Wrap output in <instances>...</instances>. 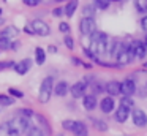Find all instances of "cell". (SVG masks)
Segmentation results:
<instances>
[{"instance_id": "cell-21", "label": "cell", "mask_w": 147, "mask_h": 136, "mask_svg": "<svg viewBox=\"0 0 147 136\" xmlns=\"http://www.w3.org/2000/svg\"><path fill=\"white\" fill-rule=\"evenodd\" d=\"M0 136H13L11 128H10V123H8V122L0 123Z\"/></svg>"}, {"instance_id": "cell-28", "label": "cell", "mask_w": 147, "mask_h": 136, "mask_svg": "<svg viewBox=\"0 0 147 136\" xmlns=\"http://www.w3.org/2000/svg\"><path fill=\"white\" fill-rule=\"evenodd\" d=\"M27 136H45V133L38 127H30L29 131H27Z\"/></svg>"}, {"instance_id": "cell-18", "label": "cell", "mask_w": 147, "mask_h": 136, "mask_svg": "<svg viewBox=\"0 0 147 136\" xmlns=\"http://www.w3.org/2000/svg\"><path fill=\"white\" fill-rule=\"evenodd\" d=\"M78 5H79V3H78V0H70V2L67 3V6H65V14L68 16V18H71V16L74 14V11H76L78 9Z\"/></svg>"}, {"instance_id": "cell-6", "label": "cell", "mask_w": 147, "mask_h": 136, "mask_svg": "<svg viewBox=\"0 0 147 136\" xmlns=\"http://www.w3.org/2000/svg\"><path fill=\"white\" fill-rule=\"evenodd\" d=\"M128 51H130L131 54H133V57H136V59H144L146 57V52H147V47L144 43H141V41H133V43L128 46Z\"/></svg>"}, {"instance_id": "cell-34", "label": "cell", "mask_w": 147, "mask_h": 136, "mask_svg": "<svg viewBox=\"0 0 147 136\" xmlns=\"http://www.w3.org/2000/svg\"><path fill=\"white\" fill-rule=\"evenodd\" d=\"M59 30H60L62 33H68V32H70V24H68V22H60V24H59Z\"/></svg>"}, {"instance_id": "cell-24", "label": "cell", "mask_w": 147, "mask_h": 136, "mask_svg": "<svg viewBox=\"0 0 147 136\" xmlns=\"http://www.w3.org/2000/svg\"><path fill=\"white\" fill-rule=\"evenodd\" d=\"M35 117L38 119V122H40V125L43 127V128L46 130V133H51V127H49V123H48V120L45 119V116H41V114H35Z\"/></svg>"}, {"instance_id": "cell-39", "label": "cell", "mask_w": 147, "mask_h": 136, "mask_svg": "<svg viewBox=\"0 0 147 136\" xmlns=\"http://www.w3.org/2000/svg\"><path fill=\"white\" fill-rule=\"evenodd\" d=\"M24 32H26V33H29V35H35V32H33V28H32V25H26V27H24Z\"/></svg>"}, {"instance_id": "cell-37", "label": "cell", "mask_w": 147, "mask_h": 136, "mask_svg": "<svg viewBox=\"0 0 147 136\" xmlns=\"http://www.w3.org/2000/svg\"><path fill=\"white\" fill-rule=\"evenodd\" d=\"M19 112L22 114L24 117H32V116H35V114H33V111H30V109H21Z\"/></svg>"}, {"instance_id": "cell-25", "label": "cell", "mask_w": 147, "mask_h": 136, "mask_svg": "<svg viewBox=\"0 0 147 136\" xmlns=\"http://www.w3.org/2000/svg\"><path fill=\"white\" fill-rule=\"evenodd\" d=\"M134 6L139 13H147V0H134Z\"/></svg>"}, {"instance_id": "cell-27", "label": "cell", "mask_w": 147, "mask_h": 136, "mask_svg": "<svg viewBox=\"0 0 147 136\" xmlns=\"http://www.w3.org/2000/svg\"><path fill=\"white\" fill-rule=\"evenodd\" d=\"M93 6L98 9H108L109 8V0H93Z\"/></svg>"}, {"instance_id": "cell-35", "label": "cell", "mask_w": 147, "mask_h": 136, "mask_svg": "<svg viewBox=\"0 0 147 136\" xmlns=\"http://www.w3.org/2000/svg\"><path fill=\"white\" fill-rule=\"evenodd\" d=\"M22 2L26 3L27 6H36L40 2H41V0H22Z\"/></svg>"}, {"instance_id": "cell-48", "label": "cell", "mask_w": 147, "mask_h": 136, "mask_svg": "<svg viewBox=\"0 0 147 136\" xmlns=\"http://www.w3.org/2000/svg\"><path fill=\"white\" fill-rule=\"evenodd\" d=\"M3 2H7V0H3Z\"/></svg>"}, {"instance_id": "cell-14", "label": "cell", "mask_w": 147, "mask_h": 136, "mask_svg": "<svg viewBox=\"0 0 147 136\" xmlns=\"http://www.w3.org/2000/svg\"><path fill=\"white\" fill-rule=\"evenodd\" d=\"M82 104L87 111H92L96 108V97L95 95H84L82 98Z\"/></svg>"}, {"instance_id": "cell-13", "label": "cell", "mask_w": 147, "mask_h": 136, "mask_svg": "<svg viewBox=\"0 0 147 136\" xmlns=\"http://www.w3.org/2000/svg\"><path fill=\"white\" fill-rule=\"evenodd\" d=\"M100 109H101V112L109 114L112 109H114V98L112 97H105L101 100V103H100Z\"/></svg>"}, {"instance_id": "cell-36", "label": "cell", "mask_w": 147, "mask_h": 136, "mask_svg": "<svg viewBox=\"0 0 147 136\" xmlns=\"http://www.w3.org/2000/svg\"><path fill=\"white\" fill-rule=\"evenodd\" d=\"M63 13H65V9H63V8H54V9H52V14H54L55 18H59V16H62Z\"/></svg>"}, {"instance_id": "cell-19", "label": "cell", "mask_w": 147, "mask_h": 136, "mask_svg": "<svg viewBox=\"0 0 147 136\" xmlns=\"http://www.w3.org/2000/svg\"><path fill=\"white\" fill-rule=\"evenodd\" d=\"M35 62L38 63V65H43V63L46 62V52L43 47H36L35 49Z\"/></svg>"}, {"instance_id": "cell-17", "label": "cell", "mask_w": 147, "mask_h": 136, "mask_svg": "<svg viewBox=\"0 0 147 136\" xmlns=\"http://www.w3.org/2000/svg\"><path fill=\"white\" fill-rule=\"evenodd\" d=\"M73 133H74V136H89V133H87V127H86L84 122H76L74 123Z\"/></svg>"}, {"instance_id": "cell-41", "label": "cell", "mask_w": 147, "mask_h": 136, "mask_svg": "<svg viewBox=\"0 0 147 136\" xmlns=\"http://www.w3.org/2000/svg\"><path fill=\"white\" fill-rule=\"evenodd\" d=\"M48 51L54 54V52H57V47H55V46H49V47H48Z\"/></svg>"}, {"instance_id": "cell-38", "label": "cell", "mask_w": 147, "mask_h": 136, "mask_svg": "<svg viewBox=\"0 0 147 136\" xmlns=\"http://www.w3.org/2000/svg\"><path fill=\"white\" fill-rule=\"evenodd\" d=\"M141 27H142V30L147 32V14L144 16L142 19H141Z\"/></svg>"}, {"instance_id": "cell-45", "label": "cell", "mask_w": 147, "mask_h": 136, "mask_svg": "<svg viewBox=\"0 0 147 136\" xmlns=\"http://www.w3.org/2000/svg\"><path fill=\"white\" fill-rule=\"evenodd\" d=\"M2 11H3V9H2V8H0V16H2Z\"/></svg>"}, {"instance_id": "cell-26", "label": "cell", "mask_w": 147, "mask_h": 136, "mask_svg": "<svg viewBox=\"0 0 147 136\" xmlns=\"http://www.w3.org/2000/svg\"><path fill=\"white\" fill-rule=\"evenodd\" d=\"M82 14H84V18H93V16H95V6L86 5L82 8Z\"/></svg>"}, {"instance_id": "cell-46", "label": "cell", "mask_w": 147, "mask_h": 136, "mask_svg": "<svg viewBox=\"0 0 147 136\" xmlns=\"http://www.w3.org/2000/svg\"><path fill=\"white\" fill-rule=\"evenodd\" d=\"M109 2H119V0H109Z\"/></svg>"}, {"instance_id": "cell-20", "label": "cell", "mask_w": 147, "mask_h": 136, "mask_svg": "<svg viewBox=\"0 0 147 136\" xmlns=\"http://www.w3.org/2000/svg\"><path fill=\"white\" fill-rule=\"evenodd\" d=\"M90 120H92L93 127H95L96 130H100V131H106V130H108V123H106V122H103V120L95 119V117H92Z\"/></svg>"}, {"instance_id": "cell-11", "label": "cell", "mask_w": 147, "mask_h": 136, "mask_svg": "<svg viewBox=\"0 0 147 136\" xmlns=\"http://www.w3.org/2000/svg\"><path fill=\"white\" fill-rule=\"evenodd\" d=\"M30 66H32V60L24 59V60H21V62H18L16 65H14V71H16L18 74H26L30 70Z\"/></svg>"}, {"instance_id": "cell-16", "label": "cell", "mask_w": 147, "mask_h": 136, "mask_svg": "<svg viewBox=\"0 0 147 136\" xmlns=\"http://www.w3.org/2000/svg\"><path fill=\"white\" fill-rule=\"evenodd\" d=\"M68 90H70V87H68V84L65 81L57 82V84H55V87H54V93L57 95V97H65Z\"/></svg>"}, {"instance_id": "cell-30", "label": "cell", "mask_w": 147, "mask_h": 136, "mask_svg": "<svg viewBox=\"0 0 147 136\" xmlns=\"http://www.w3.org/2000/svg\"><path fill=\"white\" fill-rule=\"evenodd\" d=\"M0 49H2V51L11 49V41L7 40V38H2V37H0Z\"/></svg>"}, {"instance_id": "cell-33", "label": "cell", "mask_w": 147, "mask_h": 136, "mask_svg": "<svg viewBox=\"0 0 147 136\" xmlns=\"http://www.w3.org/2000/svg\"><path fill=\"white\" fill-rule=\"evenodd\" d=\"M63 43H65V46H67L68 49H73L74 47V40L70 37V35H67V37L63 38Z\"/></svg>"}, {"instance_id": "cell-32", "label": "cell", "mask_w": 147, "mask_h": 136, "mask_svg": "<svg viewBox=\"0 0 147 136\" xmlns=\"http://www.w3.org/2000/svg\"><path fill=\"white\" fill-rule=\"evenodd\" d=\"M16 63L13 60H5V62H0V70H7V68H14Z\"/></svg>"}, {"instance_id": "cell-31", "label": "cell", "mask_w": 147, "mask_h": 136, "mask_svg": "<svg viewBox=\"0 0 147 136\" xmlns=\"http://www.w3.org/2000/svg\"><path fill=\"white\" fill-rule=\"evenodd\" d=\"M74 123H76V120H70V119H67V120H63V122H62V127H63V130H70V131H73Z\"/></svg>"}, {"instance_id": "cell-22", "label": "cell", "mask_w": 147, "mask_h": 136, "mask_svg": "<svg viewBox=\"0 0 147 136\" xmlns=\"http://www.w3.org/2000/svg\"><path fill=\"white\" fill-rule=\"evenodd\" d=\"M120 106L127 108V109H133V108H134V101H133V98H131V97H122V100H120Z\"/></svg>"}, {"instance_id": "cell-3", "label": "cell", "mask_w": 147, "mask_h": 136, "mask_svg": "<svg viewBox=\"0 0 147 136\" xmlns=\"http://www.w3.org/2000/svg\"><path fill=\"white\" fill-rule=\"evenodd\" d=\"M54 92V79L51 76L43 79L41 85H40V92H38V100L40 103H48L51 100V95Z\"/></svg>"}, {"instance_id": "cell-23", "label": "cell", "mask_w": 147, "mask_h": 136, "mask_svg": "<svg viewBox=\"0 0 147 136\" xmlns=\"http://www.w3.org/2000/svg\"><path fill=\"white\" fill-rule=\"evenodd\" d=\"M13 103H14V98L13 97L0 93V106H10V104H13Z\"/></svg>"}, {"instance_id": "cell-29", "label": "cell", "mask_w": 147, "mask_h": 136, "mask_svg": "<svg viewBox=\"0 0 147 136\" xmlns=\"http://www.w3.org/2000/svg\"><path fill=\"white\" fill-rule=\"evenodd\" d=\"M8 95H10V97H13V98H22V97H24L22 92L18 90V89H14V87H10V89H8Z\"/></svg>"}, {"instance_id": "cell-42", "label": "cell", "mask_w": 147, "mask_h": 136, "mask_svg": "<svg viewBox=\"0 0 147 136\" xmlns=\"http://www.w3.org/2000/svg\"><path fill=\"white\" fill-rule=\"evenodd\" d=\"M3 24V18H2V16H0V25Z\"/></svg>"}, {"instance_id": "cell-9", "label": "cell", "mask_w": 147, "mask_h": 136, "mask_svg": "<svg viewBox=\"0 0 147 136\" xmlns=\"http://www.w3.org/2000/svg\"><path fill=\"white\" fill-rule=\"evenodd\" d=\"M134 90H136V85L131 79H125V81L120 82V93L123 97H131L134 93Z\"/></svg>"}, {"instance_id": "cell-7", "label": "cell", "mask_w": 147, "mask_h": 136, "mask_svg": "<svg viewBox=\"0 0 147 136\" xmlns=\"http://www.w3.org/2000/svg\"><path fill=\"white\" fill-rule=\"evenodd\" d=\"M87 82L86 81H79L76 82V84H73L70 87V92H71V97L73 98H84V95H86V90H87Z\"/></svg>"}, {"instance_id": "cell-1", "label": "cell", "mask_w": 147, "mask_h": 136, "mask_svg": "<svg viewBox=\"0 0 147 136\" xmlns=\"http://www.w3.org/2000/svg\"><path fill=\"white\" fill-rule=\"evenodd\" d=\"M108 35L103 33V32H95V33L90 35V47L89 49L92 51L95 55H100V54L108 52Z\"/></svg>"}, {"instance_id": "cell-2", "label": "cell", "mask_w": 147, "mask_h": 136, "mask_svg": "<svg viewBox=\"0 0 147 136\" xmlns=\"http://www.w3.org/2000/svg\"><path fill=\"white\" fill-rule=\"evenodd\" d=\"M10 128H11V133L13 136H19V135H24V133L29 131L30 128V120L29 117H16V119L10 120Z\"/></svg>"}, {"instance_id": "cell-12", "label": "cell", "mask_w": 147, "mask_h": 136, "mask_svg": "<svg viewBox=\"0 0 147 136\" xmlns=\"http://www.w3.org/2000/svg\"><path fill=\"white\" fill-rule=\"evenodd\" d=\"M105 90L108 92V95L115 97V95H120V82L119 81H109L105 85Z\"/></svg>"}, {"instance_id": "cell-5", "label": "cell", "mask_w": 147, "mask_h": 136, "mask_svg": "<svg viewBox=\"0 0 147 136\" xmlns=\"http://www.w3.org/2000/svg\"><path fill=\"white\" fill-rule=\"evenodd\" d=\"M30 25H32L35 35H38V37H48V35L51 33L49 24H46V22L41 21V19H33V21L30 22Z\"/></svg>"}, {"instance_id": "cell-15", "label": "cell", "mask_w": 147, "mask_h": 136, "mask_svg": "<svg viewBox=\"0 0 147 136\" xmlns=\"http://www.w3.org/2000/svg\"><path fill=\"white\" fill-rule=\"evenodd\" d=\"M128 116H130V109H127V108H123V106L117 108V111H115V120H117L119 123H123L125 120L128 119Z\"/></svg>"}, {"instance_id": "cell-43", "label": "cell", "mask_w": 147, "mask_h": 136, "mask_svg": "<svg viewBox=\"0 0 147 136\" xmlns=\"http://www.w3.org/2000/svg\"><path fill=\"white\" fill-rule=\"evenodd\" d=\"M144 44H146V47H147V35H146V41H144Z\"/></svg>"}, {"instance_id": "cell-47", "label": "cell", "mask_w": 147, "mask_h": 136, "mask_svg": "<svg viewBox=\"0 0 147 136\" xmlns=\"http://www.w3.org/2000/svg\"><path fill=\"white\" fill-rule=\"evenodd\" d=\"M59 136H63V135H59Z\"/></svg>"}, {"instance_id": "cell-8", "label": "cell", "mask_w": 147, "mask_h": 136, "mask_svg": "<svg viewBox=\"0 0 147 136\" xmlns=\"http://www.w3.org/2000/svg\"><path fill=\"white\" fill-rule=\"evenodd\" d=\"M131 117H133V123L136 127H146L147 125V114L142 109H138V108L133 109Z\"/></svg>"}, {"instance_id": "cell-10", "label": "cell", "mask_w": 147, "mask_h": 136, "mask_svg": "<svg viewBox=\"0 0 147 136\" xmlns=\"http://www.w3.org/2000/svg\"><path fill=\"white\" fill-rule=\"evenodd\" d=\"M18 35H19V28L14 27V25H8V27H5L3 30L0 32V37L7 38V40H10V41H13Z\"/></svg>"}, {"instance_id": "cell-4", "label": "cell", "mask_w": 147, "mask_h": 136, "mask_svg": "<svg viewBox=\"0 0 147 136\" xmlns=\"http://www.w3.org/2000/svg\"><path fill=\"white\" fill-rule=\"evenodd\" d=\"M79 32L84 37H90L92 33L96 32V24L93 18H82L79 22Z\"/></svg>"}, {"instance_id": "cell-44", "label": "cell", "mask_w": 147, "mask_h": 136, "mask_svg": "<svg viewBox=\"0 0 147 136\" xmlns=\"http://www.w3.org/2000/svg\"><path fill=\"white\" fill-rule=\"evenodd\" d=\"M144 68H147V62H146V63H144Z\"/></svg>"}, {"instance_id": "cell-40", "label": "cell", "mask_w": 147, "mask_h": 136, "mask_svg": "<svg viewBox=\"0 0 147 136\" xmlns=\"http://www.w3.org/2000/svg\"><path fill=\"white\" fill-rule=\"evenodd\" d=\"M71 60H73V63H74V65H82V63H84V62H81L79 59H76V57H73Z\"/></svg>"}]
</instances>
